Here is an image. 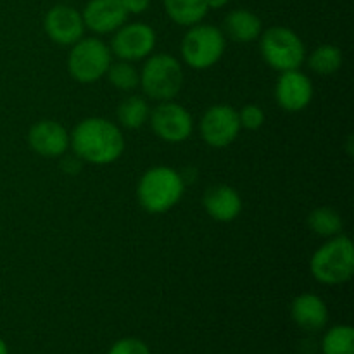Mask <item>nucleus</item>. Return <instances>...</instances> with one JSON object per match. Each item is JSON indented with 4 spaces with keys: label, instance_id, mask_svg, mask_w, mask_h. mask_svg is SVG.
<instances>
[{
    "label": "nucleus",
    "instance_id": "obj_1",
    "mask_svg": "<svg viewBox=\"0 0 354 354\" xmlns=\"http://www.w3.org/2000/svg\"><path fill=\"white\" fill-rule=\"evenodd\" d=\"M69 147L82 162L95 166L113 165L123 156L127 142L116 123L92 116L80 121L69 133Z\"/></svg>",
    "mask_w": 354,
    "mask_h": 354
},
{
    "label": "nucleus",
    "instance_id": "obj_2",
    "mask_svg": "<svg viewBox=\"0 0 354 354\" xmlns=\"http://www.w3.org/2000/svg\"><path fill=\"white\" fill-rule=\"evenodd\" d=\"M185 192L183 176L169 166H154L138 180L137 199L147 213L162 214L176 206Z\"/></svg>",
    "mask_w": 354,
    "mask_h": 354
},
{
    "label": "nucleus",
    "instance_id": "obj_3",
    "mask_svg": "<svg viewBox=\"0 0 354 354\" xmlns=\"http://www.w3.org/2000/svg\"><path fill=\"white\" fill-rule=\"evenodd\" d=\"M310 272L324 286H341L354 273V248L351 239L335 235L317 249L310 261Z\"/></svg>",
    "mask_w": 354,
    "mask_h": 354
},
{
    "label": "nucleus",
    "instance_id": "obj_4",
    "mask_svg": "<svg viewBox=\"0 0 354 354\" xmlns=\"http://www.w3.org/2000/svg\"><path fill=\"white\" fill-rule=\"evenodd\" d=\"M140 86L149 99L173 100L183 86V68L169 54H151L140 71Z\"/></svg>",
    "mask_w": 354,
    "mask_h": 354
},
{
    "label": "nucleus",
    "instance_id": "obj_5",
    "mask_svg": "<svg viewBox=\"0 0 354 354\" xmlns=\"http://www.w3.org/2000/svg\"><path fill=\"white\" fill-rule=\"evenodd\" d=\"M259 50L266 64L283 73L299 69L306 59V47L299 35L286 26H272L259 35Z\"/></svg>",
    "mask_w": 354,
    "mask_h": 354
},
{
    "label": "nucleus",
    "instance_id": "obj_6",
    "mask_svg": "<svg viewBox=\"0 0 354 354\" xmlns=\"http://www.w3.org/2000/svg\"><path fill=\"white\" fill-rule=\"evenodd\" d=\"M227 48V37L213 24H194L183 35L180 52L189 68L203 71L209 69L223 57Z\"/></svg>",
    "mask_w": 354,
    "mask_h": 354
},
{
    "label": "nucleus",
    "instance_id": "obj_7",
    "mask_svg": "<svg viewBox=\"0 0 354 354\" xmlns=\"http://www.w3.org/2000/svg\"><path fill=\"white\" fill-rule=\"evenodd\" d=\"M113 62L109 45L97 37H83L71 45L68 55V71L78 83H95L106 76Z\"/></svg>",
    "mask_w": 354,
    "mask_h": 354
},
{
    "label": "nucleus",
    "instance_id": "obj_8",
    "mask_svg": "<svg viewBox=\"0 0 354 354\" xmlns=\"http://www.w3.org/2000/svg\"><path fill=\"white\" fill-rule=\"evenodd\" d=\"M149 121L156 137L168 144H182L194 131L192 114L175 100L159 102L149 114Z\"/></svg>",
    "mask_w": 354,
    "mask_h": 354
},
{
    "label": "nucleus",
    "instance_id": "obj_9",
    "mask_svg": "<svg viewBox=\"0 0 354 354\" xmlns=\"http://www.w3.org/2000/svg\"><path fill=\"white\" fill-rule=\"evenodd\" d=\"M158 37L154 28L145 23H124L111 40V52L121 61L135 62L147 59L154 52Z\"/></svg>",
    "mask_w": 354,
    "mask_h": 354
},
{
    "label": "nucleus",
    "instance_id": "obj_10",
    "mask_svg": "<svg viewBox=\"0 0 354 354\" xmlns=\"http://www.w3.org/2000/svg\"><path fill=\"white\" fill-rule=\"evenodd\" d=\"M241 130L237 109L228 104L211 106L199 123L201 138L213 149H225L234 144Z\"/></svg>",
    "mask_w": 354,
    "mask_h": 354
},
{
    "label": "nucleus",
    "instance_id": "obj_11",
    "mask_svg": "<svg viewBox=\"0 0 354 354\" xmlns=\"http://www.w3.org/2000/svg\"><path fill=\"white\" fill-rule=\"evenodd\" d=\"M44 30L54 44L71 47L83 38L85 23H83L80 10H76L71 6L59 3L45 14Z\"/></svg>",
    "mask_w": 354,
    "mask_h": 354
},
{
    "label": "nucleus",
    "instance_id": "obj_12",
    "mask_svg": "<svg viewBox=\"0 0 354 354\" xmlns=\"http://www.w3.org/2000/svg\"><path fill=\"white\" fill-rule=\"evenodd\" d=\"M313 83L310 76L299 69L280 73L275 86L277 104L287 113L304 111L313 100Z\"/></svg>",
    "mask_w": 354,
    "mask_h": 354
},
{
    "label": "nucleus",
    "instance_id": "obj_13",
    "mask_svg": "<svg viewBox=\"0 0 354 354\" xmlns=\"http://www.w3.org/2000/svg\"><path fill=\"white\" fill-rule=\"evenodd\" d=\"M128 16L121 0H88L82 12L85 30L95 35L114 33L127 23Z\"/></svg>",
    "mask_w": 354,
    "mask_h": 354
},
{
    "label": "nucleus",
    "instance_id": "obj_14",
    "mask_svg": "<svg viewBox=\"0 0 354 354\" xmlns=\"http://www.w3.org/2000/svg\"><path fill=\"white\" fill-rule=\"evenodd\" d=\"M28 144L44 158H62L69 149V131L54 120H41L30 128Z\"/></svg>",
    "mask_w": 354,
    "mask_h": 354
},
{
    "label": "nucleus",
    "instance_id": "obj_15",
    "mask_svg": "<svg viewBox=\"0 0 354 354\" xmlns=\"http://www.w3.org/2000/svg\"><path fill=\"white\" fill-rule=\"evenodd\" d=\"M203 206L214 221L230 223L242 213V197L234 187L213 185L204 192Z\"/></svg>",
    "mask_w": 354,
    "mask_h": 354
},
{
    "label": "nucleus",
    "instance_id": "obj_16",
    "mask_svg": "<svg viewBox=\"0 0 354 354\" xmlns=\"http://www.w3.org/2000/svg\"><path fill=\"white\" fill-rule=\"evenodd\" d=\"M290 317L294 324L306 332H318L328 322V308L320 296L304 292L292 301Z\"/></svg>",
    "mask_w": 354,
    "mask_h": 354
},
{
    "label": "nucleus",
    "instance_id": "obj_17",
    "mask_svg": "<svg viewBox=\"0 0 354 354\" xmlns=\"http://www.w3.org/2000/svg\"><path fill=\"white\" fill-rule=\"evenodd\" d=\"M223 35L237 44H251L263 33V23L249 9H235L227 14L223 21Z\"/></svg>",
    "mask_w": 354,
    "mask_h": 354
},
{
    "label": "nucleus",
    "instance_id": "obj_18",
    "mask_svg": "<svg viewBox=\"0 0 354 354\" xmlns=\"http://www.w3.org/2000/svg\"><path fill=\"white\" fill-rule=\"evenodd\" d=\"M165 9L173 23L187 28L203 23L209 10L204 0H165Z\"/></svg>",
    "mask_w": 354,
    "mask_h": 354
},
{
    "label": "nucleus",
    "instance_id": "obj_19",
    "mask_svg": "<svg viewBox=\"0 0 354 354\" xmlns=\"http://www.w3.org/2000/svg\"><path fill=\"white\" fill-rule=\"evenodd\" d=\"M149 114H151V107L147 100L140 95H128L127 99L121 100L116 111L120 124L128 130H138L144 127L149 121Z\"/></svg>",
    "mask_w": 354,
    "mask_h": 354
},
{
    "label": "nucleus",
    "instance_id": "obj_20",
    "mask_svg": "<svg viewBox=\"0 0 354 354\" xmlns=\"http://www.w3.org/2000/svg\"><path fill=\"white\" fill-rule=\"evenodd\" d=\"M308 227H310V230H313L315 234L320 235V237L330 239L342 234L344 221H342V216L334 209V207L322 206L308 214Z\"/></svg>",
    "mask_w": 354,
    "mask_h": 354
},
{
    "label": "nucleus",
    "instance_id": "obj_21",
    "mask_svg": "<svg viewBox=\"0 0 354 354\" xmlns=\"http://www.w3.org/2000/svg\"><path fill=\"white\" fill-rule=\"evenodd\" d=\"M342 61H344V57H342L341 48L337 45L325 44L311 52L310 57H308V66L317 75L327 76L337 73L341 69Z\"/></svg>",
    "mask_w": 354,
    "mask_h": 354
},
{
    "label": "nucleus",
    "instance_id": "obj_22",
    "mask_svg": "<svg viewBox=\"0 0 354 354\" xmlns=\"http://www.w3.org/2000/svg\"><path fill=\"white\" fill-rule=\"evenodd\" d=\"M106 76L111 85L121 92H131L140 85V71L135 68L133 62L121 61V59H118L116 62H111Z\"/></svg>",
    "mask_w": 354,
    "mask_h": 354
},
{
    "label": "nucleus",
    "instance_id": "obj_23",
    "mask_svg": "<svg viewBox=\"0 0 354 354\" xmlns=\"http://www.w3.org/2000/svg\"><path fill=\"white\" fill-rule=\"evenodd\" d=\"M324 354H354V330L349 325H335L322 339Z\"/></svg>",
    "mask_w": 354,
    "mask_h": 354
},
{
    "label": "nucleus",
    "instance_id": "obj_24",
    "mask_svg": "<svg viewBox=\"0 0 354 354\" xmlns=\"http://www.w3.org/2000/svg\"><path fill=\"white\" fill-rule=\"evenodd\" d=\"M237 113L239 121H241V128H245V130H259L266 121L265 111L258 104H248V106H244Z\"/></svg>",
    "mask_w": 354,
    "mask_h": 354
},
{
    "label": "nucleus",
    "instance_id": "obj_25",
    "mask_svg": "<svg viewBox=\"0 0 354 354\" xmlns=\"http://www.w3.org/2000/svg\"><path fill=\"white\" fill-rule=\"evenodd\" d=\"M107 354H151V349L140 339L124 337L114 342Z\"/></svg>",
    "mask_w": 354,
    "mask_h": 354
},
{
    "label": "nucleus",
    "instance_id": "obj_26",
    "mask_svg": "<svg viewBox=\"0 0 354 354\" xmlns=\"http://www.w3.org/2000/svg\"><path fill=\"white\" fill-rule=\"evenodd\" d=\"M128 14H142L149 9L151 0H121Z\"/></svg>",
    "mask_w": 354,
    "mask_h": 354
},
{
    "label": "nucleus",
    "instance_id": "obj_27",
    "mask_svg": "<svg viewBox=\"0 0 354 354\" xmlns=\"http://www.w3.org/2000/svg\"><path fill=\"white\" fill-rule=\"evenodd\" d=\"M61 168L64 169L66 173H69V175H75V173H78L80 168H82V159H78L76 156H71V158H64V159H62Z\"/></svg>",
    "mask_w": 354,
    "mask_h": 354
},
{
    "label": "nucleus",
    "instance_id": "obj_28",
    "mask_svg": "<svg viewBox=\"0 0 354 354\" xmlns=\"http://www.w3.org/2000/svg\"><path fill=\"white\" fill-rule=\"evenodd\" d=\"M204 2H206L207 9H223L230 0H204Z\"/></svg>",
    "mask_w": 354,
    "mask_h": 354
},
{
    "label": "nucleus",
    "instance_id": "obj_29",
    "mask_svg": "<svg viewBox=\"0 0 354 354\" xmlns=\"http://www.w3.org/2000/svg\"><path fill=\"white\" fill-rule=\"evenodd\" d=\"M0 354H9V348H7L6 341L2 337H0Z\"/></svg>",
    "mask_w": 354,
    "mask_h": 354
}]
</instances>
